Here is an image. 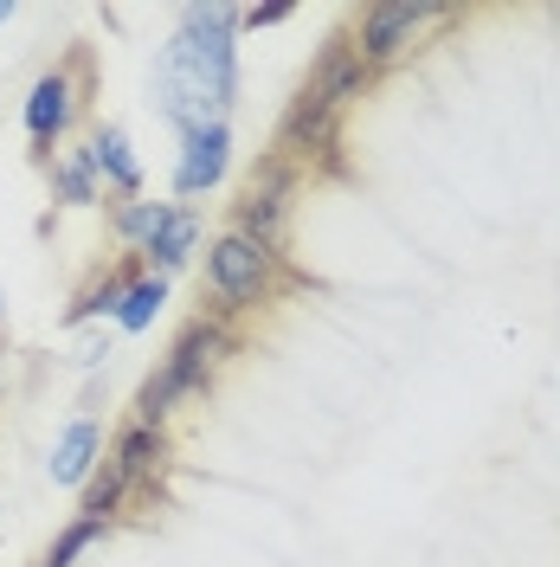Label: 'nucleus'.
Listing matches in <instances>:
<instances>
[{"mask_svg":"<svg viewBox=\"0 0 560 567\" xmlns=\"http://www.w3.org/2000/svg\"><path fill=\"white\" fill-rule=\"evenodd\" d=\"M148 91H155V110L175 136L207 130V123H232V104H239V7H226V0L180 7L162 52H155Z\"/></svg>","mask_w":560,"mask_h":567,"instance_id":"obj_1","label":"nucleus"},{"mask_svg":"<svg viewBox=\"0 0 560 567\" xmlns=\"http://www.w3.org/2000/svg\"><path fill=\"white\" fill-rule=\"evenodd\" d=\"M232 354H239V322H219V317H207V310L194 322H180V336L168 342V354L148 368V381L136 388V420L168 432V420L219 381V368H226Z\"/></svg>","mask_w":560,"mask_h":567,"instance_id":"obj_2","label":"nucleus"},{"mask_svg":"<svg viewBox=\"0 0 560 567\" xmlns=\"http://www.w3.org/2000/svg\"><path fill=\"white\" fill-rule=\"evenodd\" d=\"M200 284H207V317L239 322L258 317L265 303H278V290L297 284L278 246H258L246 233H212L200 251Z\"/></svg>","mask_w":560,"mask_h":567,"instance_id":"obj_3","label":"nucleus"},{"mask_svg":"<svg viewBox=\"0 0 560 567\" xmlns=\"http://www.w3.org/2000/svg\"><path fill=\"white\" fill-rule=\"evenodd\" d=\"M91 97H97V52L91 45H71L52 71H39L27 104H20V130H27V148L45 168L52 148H65V136L91 116Z\"/></svg>","mask_w":560,"mask_h":567,"instance_id":"obj_4","label":"nucleus"},{"mask_svg":"<svg viewBox=\"0 0 560 567\" xmlns=\"http://www.w3.org/2000/svg\"><path fill=\"white\" fill-rule=\"evenodd\" d=\"M297 194H303V175L283 162V155H258L251 175L239 181V194L226 200V233H246L258 246H278L283 251V233H290V213H297Z\"/></svg>","mask_w":560,"mask_h":567,"instance_id":"obj_5","label":"nucleus"},{"mask_svg":"<svg viewBox=\"0 0 560 567\" xmlns=\"http://www.w3.org/2000/svg\"><path fill=\"white\" fill-rule=\"evenodd\" d=\"M271 155H283L297 175H342V116L297 84V97L278 116Z\"/></svg>","mask_w":560,"mask_h":567,"instance_id":"obj_6","label":"nucleus"},{"mask_svg":"<svg viewBox=\"0 0 560 567\" xmlns=\"http://www.w3.org/2000/svg\"><path fill=\"white\" fill-rule=\"evenodd\" d=\"M445 20H452V7H432V0H374V7L354 13L349 39H354V52L367 59V71H386L419 45L425 27H445Z\"/></svg>","mask_w":560,"mask_h":567,"instance_id":"obj_7","label":"nucleus"},{"mask_svg":"<svg viewBox=\"0 0 560 567\" xmlns=\"http://www.w3.org/2000/svg\"><path fill=\"white\" fill-rule=\"evenodd\" d=\"M226 175H232V123L187 130L175 148V200L180 207H194L200 194H212Z\"/></svg>","mask_w":560,"mask_h":567,"instance_id":"obj_8","label":"nucleus"},{"mask_svg":"<svg viewBox=\"0 0 560 567\" xmlns=\"http://www.w3.org/2000/svg\"><path fill=\"white\" fill-rule=\"evenodd\" d=\"M367 84H374V71H367V59L354 52L349 27H342V33H329V45L315 52L310 78H303V91H310V97H322L335 116H349V110L367 97Z\"/></svg>","mask_w":560,"mask_h":567,"instance_id":"obj_9","label":"nucleus"},{"mask_svg":"<svg viewBox=\"0 0 560 567\" xmlns=\"http://www.w3.org/2000/svg\"><path fill=\"white\" fill-rule=\"evenodd\" d=\"M116 471H123V484L136 496H155L162 491V477L175 471V439L162 432V425H142V420H129L116 439H110V452H104Z\"/></svg>","mask_w":560,"mask_h":567,"instance_id":"obj_10","label":"nucleus"},{"mask_svg":"<svg viewBox=\"0 0 560 567\" xmlns=\"http://www.w3.org/2000/svg\"><path fill=\"white\" fill-rule=\"evenodd\" d=\"M200 251H207V219H200V207L168 200V219H162V226H155V239L142 246V271L175 278V271H187Z\"/></svg>","mask_w":560,"mask_h":567,"instance_id":"obj_11","label":"nucleus"},{"mask_svg":"<svg viewBox=\"0 0 560 567\" xmlns=\"http://www.w3.org/2000/svg\"><path fill=\"white\" fill-rule=\"evenodd\" d=\"M97 464H104V425L91 420V413H77V420L59 425V439H52V452H45V477H52L59 491H84Z\"/></svg>","mask_w":560,"mask_h":567,"instance_id":"obj_12","label":"nucleus"},{"mask_svg":"<svg viewBox=\"0 0 560 567\" xmlns=\"http://www.w3.org/2000/svg\"><path fill=\"white\" fill-rule=\"evenodd\" d=\"M84 148H91V168H97V187H104V194L142 200V155H136V142H129L123 123H91Z\"/></svg>","mask_w":560,"mask_h":567,"instance_id":"obj_13","label":"nucleus"},{"mask_svg":"<svg viewBox=\"0 0 560 567\" xmlns=\"http://www.w3.org/2000/svg\"><path fill=\"white\" fill-rule=\"evenodd\" d=\"M142 278V258H116V265H104V271H91L84 278V290L71 297L65 310V329H91V322H116V310H123V290Z\"/></svg>","mask_w":560,"mask_h":567,"instance_id":"obj_14","label":"nucleus"},{"mask_svg":"<svg viewBox=\"0 0 560 567\" xmlns=\"http://www.w3.org/2000/svg\"><path fill=\"white\" fill-rule=\"evenodd\" d=\"M45 187H52V200H59V207H97V200H104V187H97V168H91V148H84V142L45 162Z\"/></svg>","mask_w":560,"mask_h":567,"instance_id":"obj_15","label":"nucleus"},{"mask_svg":"<svg viewBox=\"0 0 560 567\" xmlns=\"http://www.w3.org/2000/svg\"><path fill=\"white\" fill-rule=\"evenodd\" d=\"M168 290H175V278H155V271H142L129 290H123V310H116V336H142V329H155V317L168 310Z\"/></svg>","mask_w":560,"mask_h":567,"instance_id":"obj_16","label":"nucleus"},{"mask_svg":"<svg viewBox=\"0 0 560 567\" xmlns=\"http://www.w3.org/2000/svg\"><path fill=\"white\" fill-rule=\"evenodd\" d=\"M129 503H136V491H129V484H123V471L104 458L97 471H91V484L77 491V516H91V523H110V529H116V516H123Z\"/></svg>","mask_w":560,"mask_h":567,"instance_id":"obj_17","label":"nucleus"},{"mask_svg":"<svg viewBox=\"0 0 560 567\" xmlns=\"http://www.w3.org/2000/svg\"><path fill=\"white\" fill-rule=\"evenodd\" d=\"M162 219H168V200H116L110 207V239L123 246V258H142V246L155 239Z\"/></svg>","mask_w":560,"mask_h":567,"instance_id":"obj_18","label":"nucleus"},{"mask_svg":"<svg viewBox=\"0 0 560 567\" xmlns=\"http://www.w3.org/2000/svg\"><path fill=\"white\" fill-rule=\"evenodd\" d=\"M104 535H110V523H91V516H71L65 529H59L52 542H45V555H39V567H77L84 555H91V548H97V542H104Z\"/></svg>","mask_w":560,"mask_h":567,"instance_id":"obj_19","label":"nucleus"},{"mask_svg":"<svg viewBox=\"0 0 560 567\" xmlns=\"http://www.w3.org/2000/svg\"><path fill=\"white\" fill-rule=\"evenodd\" d=\"M290 20V0H265V7H239V33H271Z\"/></svg>","mask_w":560,"mask_h":567,"instance_id":"obj_20","label":"nucleus"},{"mask_svg":"<svg viewBox=\"0 0 560 567\" xmlns=\"http://www.w3.org/2000/svg\"><path fill=\"white\" fill-rule=\"evenodd\" d=\"M104 354H110V329H91V336L77 342V354H71V361H77L84 374H97V368H104Z\"/></svg>","mask_w":560,"mask_h":567,"instance_id":"obj_21","label":"nucleus"},{"mask_svg":"<svg viewBox=\"0 0 560 567\" xmlns=\"http://www.w3.org/2000/svg\"><path fill=\"white\" fill-rule=\"evenodd\" d=\"M13 13H20V7H13V0H0V27H13Z\"/></svg>","mask_w":560,"mask_h":567,"instance_id":"obj_22","label":"nucleus"},{"mask_svg":"<svg viewBox=\"0 0 560 567\" xmlns=\"http://www.w3.org/2000/svg\"><path fill=\"white\" fill-rule=\"evenodd\" d=\"M0 342H7V297H0Z\"/></svg>","mask_w":560,"mask_h":567,"instance_id":"obj_23","label":"nucleus"}]
</instances>
